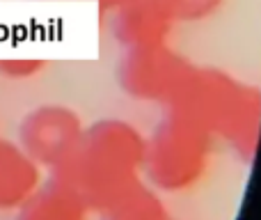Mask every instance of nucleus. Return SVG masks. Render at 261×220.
Here are the masks:
<instances>
[{
	"label": "nucleus",
	"instance_id": "obj_1",
	"mask_svg": "<svg viewBox=\"0 0 261 220\" xmlns=\"http://www.w3.org/2000/svg\"><path fill=\"white\" fill-rule=\"evenodd\" d=\"M147 136L135 124L120 117H105L85 126L74 154L51 175L60 177L101 213L117 198L144 181Z\"/></svg>",
	"mask_w": 261,
	"mask_h": 220
},
{
	"label": "nucleus",
	"instance_id": "obj_2",
	"mask_svg": "<svg viewBox=\"0 0 261 220\" xmlns=\"http://www.w3.org/2000/svg\"><path fill=\"white\" fill-rule=\"evenodd\" d=\"M167 110H179L197 120L245 163L261 142V87L241 83L229 71L195 67L177 101Z\"/></svg>",
	"mask_w": 261,
	"mask_h": 220
},
{
	"label": "nucleus",
	"instance_id": "obj_3",
	"mask_svg": "<svg viewBox=\"0 0 261 220\" xmlns=\"http://www.w3.org/2000/svg\"><path fill=\"white\" fill-rule=\"evenodd\" d=\"M216 136L179 110H167L147 138L144 179L161 193H186L209 175Z\"/></svg>",
	"mask_w": 261,
	"mask_h": 220
},
{
	"label": "nucleus",
	"instance_id": "obj_4",
	"mask_svg": "<svg viewBox=\"0 0 261 220\" xmlns=\"http://www.w3.org/2000/svg\"><path fill=\"white\" fill-rule=\"evenodd\" d=\"M193 69L195 64L186 55L167 44L128 48L117 69V80L131 99L170 108L183 90Z\"/></svg>",
	"mask_w": 261,
	"mask_h": 220
},
{
	"label": "nucleus",
	"instance_id": "obj_5",
	"mask_svg": "<svg viewBox=\"0 0 261 220\" xmlns=\"http://www.w3.org/2000/svg\"><path fill=\"white\" fill-rule=\"evenodd\" d=\"M85 133L80 115L62 103H44L32 108L19 124L21 149L39 167L58 170L74 154Z\"/></svg>",
	"mask_w": 261,
	"mask_h": 220
},
{
	"label": "nucleus",
	"instance_id": "obj_6",
	"mask_svg": "<svg viewBox=\"0 0 261 220\" xmlns=\"http://www.w3.org/2000/svg\"><path fill=\"white\" fill-rule=\"evenodd\" d=\"M112 14V37L124 48H147L167 44L174 14L165 0H131Z\"/></svg>",
	"mask_w": 261,
	"mask_h": 220
},
{
	"label": "nucleus",
	"instance_id": "obj_7",
	"mask_svg": "<svg viewBox=\"0 0 261 220\" xmlns=\"http://www.w3.org/2000/svg\"><path fill=\"white\" fill-rule=\"evenodd\" d=\"M41 183V167L21 144L0 138V211L21 209Z\"/></svg>",
	"mask_w": 261,
	"mask_h": 220
},
{
	"label": "nucleus",
	"instance_id": "obj_8",
	"mask_svg": "<svg viewBox=\"0 0 261 220\" xmlns=\"http://www.w3.org/2000/svg\"><path fill=\"white\" fill-rule=\"evenodd\" d=\"M92 209L67 181L51 175L21 209L14 220H90Z\"/></svg>",
	"mask_w": 261,
	"mask_h": 220
},
{
	"label": "nucleus",
	"instance_id": "obj_9",
	"mask_svg": "<svg viewBox=\"0 0 261 220\" xmlns=\"http://www.w3.org/2000/svg\"><path fill=\"white\" fill-rule=\"evenodd\" d=\"M101 220H172L161 190L140 181L99 213Z\"/></svg>",
	"mask_w": 261,
	"mask_h": 220
},
{
	"label": "nucleus",
	"instance_id": "obj_10",
	"mask_svg": "<svg viewBox=\"0 0 261 220\" xmlns=\"http://www.w3.org/2000/svg\"><path fill=\"white\" fill-rule=\"evenodd\" d=\"M177 23L206 21L222 9L224 0H165Z\"/></svg>",
	"mask_w": 261,
	"mask_h": 220
},
{
	"label": "nucleus",
	"instance_id": "obj_11",
	"mask_svg": "<svg viewBox=\"0 0 261 220\" xmlns=\"http://www.w3.org/2000/svg\"><path fill=\"white\" fill-rule=\"evenodd\" d=\"M46 69V62L41 58H5L0 60V76L9 78V80H28V78L39 76Z\"/></svg>",
	"mask_w": 261,
	"mask_h": 220
},
{
	"label": "nucleus",
	"instance_id": "obj_12",
	"mask_svg": "<svg viewBox=\"0 0 261 220\" xmlns=\"http://www.w3.org/2000/svg\"><path fill=\"white\" fill-rule=\"evenodd\" d=\"M82 2H94V5H99V9H103V12H115L117 7L126 5L131 0H82Z\"/></svg>",
	"mask_w": 261,
	"mask_h": 220
},
{
	"label": "nucleus",
	"instance_id": "obj_13",
	"mask_svg": "<svg viewBox=\"0 0 261 220\" xmlns=\"http://www.w3.org/2000/svg\"><path fill=\"white\" fill-rule=\"evenodd\" d=\"M44 2H71V0H44Z\"/></svg>",
	"mask_w": 261,
	"mask_h": 220
}]
</instances>
